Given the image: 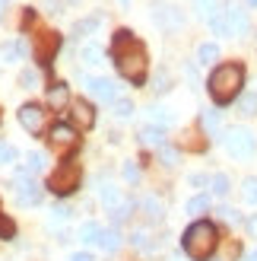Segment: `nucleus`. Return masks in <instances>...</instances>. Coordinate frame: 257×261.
<instances>
[{"label": "nucleus", "instance_id": "nucleus-35", "mask_svg": "<svg viewBox=\"0 0 257 261\" xmlns=\"http://www.w3.org/2000/svg\"><path fill=\"white\" fill-rule=\"evenodd\" d=\"M16 147L13 143H0V166H10V163H16Z\"/></svg>", "mask_w": 257, "mask_h": 261}, {"label": "nucleus", "instance_id": "nucleus-3", "mask_svg": "<svg viewBox=\"0 0 257 261\" xmlns=\"http://www.w3.org/2000/svg\"><path fill=\"white\" fill-rule=\"evenodd\" d=\"M181 249L190 261H210L219 249V226L213 220H194L181 236Z\"/></svg>", "mask_w": 257, "mask_h": 261}, {"label": "nucleus", "instance_id": "nucleus-47", "mask_svg": "<svg viewBox=\"0 0 257 261\" xmlns=\"http://www.w3.org/2000/svg\"><path fill=\"white\" fill-rule=\"evenodd\" d=\"M45 4L51 7V13H60V7H57V0H45Z\"/></svg>", "mask_w": 257, "mask_h": 261}, {"label": "nucleus", "instance_id": "nucleus-49", "mask_svg": "<svg viewBox=\"0 0 257 261\" xmlns=\"http://www.w3.org/2000/svg\"><path fill=\"white\" fill-rule=\"evenodd\" d=\"M245 4H248V7H257V0H245Z\"/></svg>", "mask_w": 257, "mask_h": 261}, {"label": "nucleus", "instance_id": "nucleus-20", "mask_svg": "<svg viewBox=\"0 0 257 261\" xmlns=\"http://www.w3.org/2000/svg\"><path fill=\"white\" fill-rule=\"evenodd\" d=\"M99 194H102V204L108 207V211H114V207L121 204V191L111 185V181H102V188H99Z\"/></svg>", "mask_w": 257, "mask_h": 261}, {"label": "nucleus", "instance_id": "nucleus-36", "mask_svg": "<svg viewBox=\"0 0 257 261\" xmlns=\"http://www.w3.org/2000/svg\"><path fill=\"white\" fill-rule=\"evenodd\" d=\"M203 127H207L210 130V134H216V130H219V115H216V112H203Z\"/></svg>", "mask_w": 257, "mask_h": 261}, {"label": "nucleus", "instance_id": "nucleus-4", "mask_svg": "<svg viewBox=\"0 0 257 261\" xmlns=\"http://www.w3.org/2000/svg\"><path fill=\"white\" fill-rule=\"evenodd\" d=\"M80 185H83V166L76 163V156H67V160H63L54 172L48 175V185L45 188L51 194H57V198H70Z\"/></svg>", "mask_w": 257, "mask_h": 261}, {"label": "nucleus", "instance_id": "nucleus-10", "mask_svg": "<svg viewBox=\"0 0 257 261\" xmlns=\"http://www.w3.org/2000/svg\"><path fill=\"white\" fill-rule=\"evenodd\" d=\"M48 140H51V147H57V150H76V143H80V137H76V127L67 124V121H57L54 127L48 130Z\"/></svg>", "mask_w": 257, "mask_h": 261}, {"label": "nucleus", "instance_id": "nucleus-42", "mask_svg": "<svg viewBox=\"0 0 257 261\" xmlns=\"http://www.w3.org/2000/svg\"><path fill=\"white\" fill-rule=\"evenodd\" d=\"M152 89H156V93H165V89H169V76L159 73V80H156V86H152Z\"/></svg>", "mask_w": 257, "mask_h": 261}, {"label": "nucleus", "instance_id": "nucleus-11", "mask_svg": "<svg viewBox=\"0 0 257 261\" xmlns=\"http://www.w3.org/2000/svg\"><path fill=\"white\" fill-rule=\"evenodd\" d=\"M19 124L29 130V134H38L42 130V124H45V109L38 106V102H25V106H19Z\"/></svg>", "mask_w": 257, "mask_h": 261}, {"label": "nucleus", "instance_id": "nucleus-1", "mask_svg": "<svg viewBox=\"0 0 257 261\" xmlns=\"http://www.w3.org/2000/svg\"><path fill=\"white\" fill-rule=\"evenodd\" d=\"M111 61L118 73L124 76L131 86H143L146 73H149V55L146 45L131 32V29H118L111 35Z\"/></svg>", "mask_w": 257, "mask_h": 261}, {"label": "nucleus", "instance_id": "nucleus-41", "mask_svg": "<svg viewBox=\"0 0 257 261\" xmlns=\"http://www.w3.org/2000/svg\"><path fill=\"white\" fill-rule=\"evenodd\" d=\"M187 181H190V185H194V188H203V185H210V178L203 175V172H194V175H190Z\"/></svg>", "mask_w": 257, "mask_h": 261}, {"label": "nucleus", "instance_id": "nucleus-5", "mask_svg": "<svg viewBox=\"0 0 257 261\" xmlns=\"http://www.w3.org/2000/svg\"><path fill=\"white\" fill-rule=\"evenodd\" d=\"M222 147L229 150V156H235V160H251L257 153V137L248 127H226L222 130Z\"/></svg>", "mask_w": 257, "mask_h": 261}, {"label": "nucleus", "instance_id": "nucleus-39", "mask_svg": "<svg viewBox=\"0 0 257 261\" xmlns=\"http://www.w3.org/2000/svg\"><path fill=\"white\" fill-rule=\"evenodd\" d=\"M124 178L131 181V185H134V181H140V169L134 163H124Z\"/></svg>", "mask_w": 257, "mask_h": 261}, {"label": "nucleus", "instance_id": "nucleus-40", "mask_svg": "<svg viewBox=\"0 0 257 261\" xmlns=\"http://www.w3.org/2000/svg\"><path fill=\"white\" fill-rule=\"evenodd\" d=\"M51 214H54L57 220H70V214H73V211H70L67 204H60V201H57V204H54V211H51Z\"/></svg>", "mask_w": 257, "mask_h": 261}, {"label": "nucleus", "instance_id": "nucleus-19", "mask_svg": "<svg viewBox=\"0 0 257 261\" xmlns=\"http://www.w3.org/2000/svg\"><path fill=\"white\" fill-rule=\"evenodd\" d=\"M73 109H76V121H80L83 127H92L95 124V106H89L86 99H80Z\"/></svg>", "mask_w": 257, "mask_h": 261}, {"label": "nucleus", "instance_id": "nucleus-34", "mask_svg": "<svg viewBox=\"0 0 257 261\" xmlns=\"http://www.w3.org/2000/svg\"><path fill=\"white\" fill-rule=\"evenodd\" d=\"M114 115H118V118H131V115H134V102L131 99H114Z\"/></svg>", "mask_w": 257, "mask_h": 261}, {"label": "nucleus", "instance_id": "nucleus-7", "mask_svg": "<svg viewBox=\"0 0 257 261\" xmlns=\"http://www.w3.org/2000/svg\"><path fill=\"white\" fill-rule=\"evenodd\" d=\"M57 51H60V35L57 32L35 35V61H38V67H51V61L57 58Z\"/></svg>", "mask_w": 257, "mask_h": 261}, {"label": "nucleus", "instance_id": "nucleus-21", "mask_svg": "<svg viewBox=\"0 0 257 261\" xmlns=\"http://www.w3.org/2000/svg\"><path fill=\"white\" fill-rule=\"evenodd\" d=\"M99 245H102V249H105L108 255H111V252H118V249H121V232H118V229H102Z\"/></svg>", "mask_w": 257, "mask_h": 261}, {"label": "nucleus", "instance_id": "nucleus-9", "mask_svg": "<svg viewBox=\"0 0 257 261\" xmlns=\"http://www.w3.org/2000/svg\"><path fill=\"white\" fill-rule=\"evenodd\" d=\"M222 16H226L229 32H232V35H248V29H251V22H248V10L241 7L238 0H229L226 10H222Z\"/></svg>", "mask_w": 257, "mask_h": 261}, {"label": "nucleus", "instance_id": "nucleus-44", "mask_svg": "<svg viewBox=\"0 0 257 261\" xmlns=\"http://www.w3.org/2000/svg\"><path fill=\"white\" fill-rule=\"evenodd\" d=\"M219 214H222V217L229 220V223H238V214L232 211V207H222V211H219Z\"/></svg>", "mask_w": 257, "mask_h": 261}, {"label": "nucleus", "instance_id": "nucleus-14", "mask_svg": "<svg viewBox=\"0 0 257 261\" xmlns=\"http://www.w3.org/2000/svg\"><path fill=\"white\" fill-rule=\"evenodd\" d=\"M152 16H156V22L165 25V29H169V25H175V29H178V25L184 22V16H181V10H178V7H156Z\"/></svg>", "mask_w": 257, "mask_h": 261}, {"label": "nucleus", "instance_id": "nucleus-22", "mask_svg": "<svg viewBox=\"0 0 257 261\" xmlns=\"http://www.w3.org/2000/svg\"><path fill=\"white\" fill-rule=\"evenodd\" d=\"M42 169H45V153H29V156H25V166H22V172L25 175H38V172H42Z\"/></svg>", "mask_w": 257, "mask_h": 261}, {"label": "nucleus", "instance_id": "nucleus-27", "mask_svg": "<svg viewBox=\"0 0 257 261\" xmlns=\"http://www.w3.org/2000/svg\"><path fill=\"white\" fill-rule=\"evenodd\" d=\"M143 211L149 214V220H152V223H159V220L165 217V211H162L159 198H143Z\"/></svg>", "mask_w": 257, "mask_h": 261}, {"label": "nucleus", "instance_id": "nucleus-24", "mask_svg": "<svg viewBox=\"0 0 257 261\" xmlns=\"http://www.w3.org/2000/svg\"><path fill=\"white\" fill-rule=\"evenodd\" d=\"M194 10H197V16H203L210 22L216 13H219V0H194Z\"/></svg>", "mask_w": 257, "mask_h": 261}, {"label": "nucleus", "instance_id": "nucleus-28", "mask_svg": "<svg viewBox=\"0 0 257 261\" xmlns=\"http://www.w3.org/2000/svg\"><path fill=\"white\" fill-rule=\"evenodd\" d=\"M210 188H213L216 198H226V194L232 191V188H229V175H222V172H219V175H213V178H210Z\"/></svg>", "mask_w": 257, "mask_h": 261}, {"label": "nucleus", "instance_id": "nucleus-50", "mask_svg": "<svg viewBox=\"0 0 257 261\" xmlns=\"http://www.w3.org/2000/svg\"><path fill=\"white\" fill-rule=\"evenodd\" d=\"M121 4H124V7H127V4H131V0H121Z\"/></svg>", "mask_w": 257, "mask_h": 261}, {"label": "nucleus", "instance_id": "nucleus-37", "mask_svg": "<svg viewBox=\"0 0 257 261\" xmlns=\"http://www.w3.org/2000/svg\"><path fill=\"white\" fill-rule=\"evenodd\" d=\"M159 156H162L165 166H175V163H178V150H172L169 143H165V147H159Z\"/></svg>", "mask_w": 257, "mask_h": 261}, {"label": "nucleus", "instance_id": "nucleus-25", "mask_svg": "<svg viewBox=\"0 0 257 261\" xmlns=\"http://www.w3.org/2000/svg\"><path fill=\"white\" fill-rule=\"evenodd\" d=\"M216 58H219V45H216V42H203L197 48V61L200 64H213Z\"/></svg>", "mask_w": 257, "mask_h": 261}, {"label": "nucleus", "instance_id": "nucleus-32", "mask_svg": "<svg viewBox=\"0 0 257 261\" xmlns=\"http://www.w3.org/2000/svg\"><path fill=\"white\" fill-rule=\"evenodd\" d=\"M131 211H134V201H121V204L111 211V220H114V223H124V220L131 217Z\"/></svg>", "mask_w": 257, "mask_h": 261}, {"label": "nucleus", "instance_id": "nucleus-18", "mask_svg": "<svg viewBox=\"0 0 257 261\" xmlns=\"http://www.w3.org/2000/svg\"><path fill=\"white\" fill-rule=\"evenodd\" d=\"M99 25H102V13H95V16H86V19H80V22L73 25V35H76V38H86V35H92V32L99 29Z\"/></svg>", "mask_w": 257, "mask_h": 261}, {"label": "nucleus", "instance_id": "nucleus-12", "mask_svg": "<svg viewBox=\"0 0 257 261\" xmlns=\"http://www.w3.org/2000/svg\"><path fill=\"white\" fill-rule=\"evenodd\" d=\"M25 55H29V42H25V35H19L16 42H4V48H0V58H4L7 64L19 61V58H25Z\"/></svg>", "mask_w": 257, "mask_h": 261}, {"label": "nucleus", "instance_id": "nucleus-13", "mask_svg": "<svg viewBox=\"0 0 257 261\" xmlns=\"http://www.w3.org/2000/svg\"><path fill=\"white\" fill-rule=\"evenodd\" d=\"M137 137H140V143H143V147H165V130L156 127V124H143Z\"/></svg>", "mask_w": 257, "mask_h": 261}, {"label": "nucleus", "instance_id": "nucleus-26", "mask_svg": "<svg viewBox=\"0 0 257 261\" xmlns=\"http://www.w3.org/2000/svg\"><path fill=\"white\" fill-rule=\"evenodd\" d=\"M241 198H245V204H257V175H248L241 181Z\"/></svg>", "mask_w": 257, "mask_h": 261}, {"label": "nucleus", "instance_id": "nucleus-51", "mask_svg": "<svg viewBox=\"0 0 257 261\" xmlns=\"http://www.w3.org/2000/svg\"><path fill=\"white\" fill-rule=\"evenodd\" d=\"M0 121H4V118H0Z\"/></svg>", "mask_w": 257, "mask_h": 261}, {"label": "nucleus", "instance_id": "nucleus-30", "mask_svg": "<svg viewBox=\"0 0 257 261\" xmlns=\"http://www.w3.org/2000/svg\"><path fill=\"white\" fill-rule=\"evenodd\" d=\"M146 112H149V118L156 121V127L172 124V112H169V109H159V106H152V109H146Z\"/></svg>", "mask_w": 257, "mask_h": 261}, {"label": "nucleus", "instance_id": "nucleus-43", "mask_svg": "<svg viewBox=\"0 0 257 261\" xmlns=\"http://www.w3.org/2000/svg\"><path fill=\"white\" fill-rule=\"evenodd\" d=\"M245 226H248V232H251V239H257V214L248 217V223H245Z\"/></svg>", "mask_w": 257, "mask_h": 261}, {"label": "nucleus", "instance_id": "nucleus-33", "mask_svg": "<svg viewBox=\"0 0 257 261\" xmlns=\"http://www.w3.org/2000/svg\"><path fill=\"white\" fill-rule=\"evenodd\" d=\"M210 29H213V35H232V32H229L226 16H222V10H219V13H216V16L210 19Z\"/></svg>", "mask_w": 257, "mask_h": 261}, {"label": "nucleus", "instance_id": "nucleus-29", "mask_svg": "<svg viewBox=\"0 0 257 261\" xmlns=\"http://www.w3.org/2000/svg\"><path fill=\"white\" fill-rule=\"evenodd\" d=\"M38 83H42V76H38L35 67H25V70L19 73V86H22V89H35Z\"/></svg>", "mask_w": 257, "mask_h": 261}, {"label": "nucleus", "instance_id": "nucleus-17", "mask_svg": "<svg viewBox=\"0 0 257 261\" xmlns=\"http://www.w3.org/2000/svg\"><path fill=\"white\" fill-rule=\"evenodd\" d=\"M102 239V226L95 223V220H86V223L80 226V242L83 245H99Z\"/></svg>", "mask_w": 257, "mask_h": 261}, {"label": "nucleus", "instance_id": "nucleus-23", "mask_svg": "<svg viewBox=\"0 0 257 261\" xmlns=\"http://www.w3.org/2000/svg\"><path fill=\"white\" fill-rule=\"evenodd\" d=\"M184 211H187L190 217H197V214H207V211H210V198H207V194H194V198H190V201L184 204Z\"/></svg>", "mask_w": 257, "mask_h": 261}, {"label": "nucleus", "instance_id": "nucleus-45", "mask_svg": "<svg viewBox=\"0 0 257 261\" xmlns=\"http://www.w3.org/2000/svg\"><path fill=\"white\" fill-rule=\"evenodd\" d=\"M70 261H95L89 252H76V255H70Z\"/></svg>", "mask_w": 257, "mask_h": 261}, {"label": "nucleus", "instance_id": "nucleus-16", "mask_svg": "<svg viewBox=\"0 0 257 261\" xmlns=\"http://www.w3.org/2000/svg\"><path fill=\"white\" fill-rule=\"evenodd\" d=\"M80 61H86V64H105V51H102V45H95V42H83Z\"/></svg>", "mask_w": 257, "mask_h": 261}, {"label": "nucleus", "instance_id": "nucleus-15", "mask_svg": "<svg viewBox=\"0 0 257 261\" xmlns=\"http://www.w3.org/2000/svg\"><path fill=\"white\" fill-rule=\"evenodd\" d=\"M67 102H70V86L63 83V80L48 89V106H51V109H63Z\"/></svg>", "mask_w": 257, "mask_h": 261}, {"label": "nucleus", "instance_id": "nucleus-2", "mask_svg": "<svg viewBox=\"0 0 257 261\" xmlns=\"http://www.w3.org/2000/svg\"><path fill=\"white\" fill-rule=\"evenodd\" d=\"M241 86H245V67L238 61H226L219 67H213L210 80H207V93L216 106H229V102L238 99Z\"/></svg>", "mask_w": 257, "mask_h": 261}, {"label": "nucleus", "instance_id": "nucleus-46", "mask_svg": "<svg viewBox=\"0 0 257 261\" xmlns=\"http://www.w3.org/2000/svg\"><path fill=\"white\" fill-rule=\"evenodd\" d=\"M10 10V0H0V19H4V13Z\"/></svg>", "mask_w": 257, "mask_h": 261}, {"label": "nucleus", "instance_id": "nucleus-38", "mask_svg": "<svg viewBox=\"0 0 257 261\" xmlns=\"http://www.w3.org/2000/svg\"><path fill=\"white\" fill-rule=\"evenodd\" d=\"M238 109H241V115H254V112H257V96H245Z\"/></svg>", "mask_w": 257, "mask_h": 261}, {"label": "nucleus", "instance_id": "nucleus-6", "mask_svg": "<svg viewBox=\"0 0 257 261\" xmlns=\"http://www.w3.org/2000/svg\"><path fill=\"white\" fill-rule=\"evenodd\" d=\"M13 194H16V201L22 207H38L42 198H45V188L38 185L32 175H25L22 169H19V172H16V185H13Z\"/></svg>", "mask_w": 257, "mask_h": 261}, {"label": "nucleus", "instance_id": "nucleus-48", "mask_svg": "<svg viewBox=\"0 0 257 261\" xmlns=\"http://www.w3.org/2000/svg\"><path fill=\"white\" fill-rule=\"evenodd\" d=\"M245 261H257V252H251V255H248V258H245Z\"/></svg>", "mask_w": 257, "mask_h": 261}, {"label": "nucleus", "instance_id": "nucleus-31", "mask_svg": "<svg viewBox=\"0 0 257 261\" xmlns=\"http://www.w3.org/2000/svg\"><path fill=\"white\" fill-rule=\"evenodd\" d=\"M13 236H16V223H13V220H10L7 214H0V239L10 242Z\"/></svg>", "mask_w": 257, "mask_h": 261}, {"label": "nucleus", "instance_id": "nucleus-8", "mask_svg": "<svg viewBox=\"0 0 257 261\" xmlns=\"http://www.w3.org/2000/svg\"><path fill=\"white\" fill-rule=\"evenodd\" d=\"M83 86H86V93H92L99 102H111L114 106V99H118V86H114V80H108V76H86L83 73Z\"/></svg>", "mask_w": 257, "mask_h": 261}]
</instances>
